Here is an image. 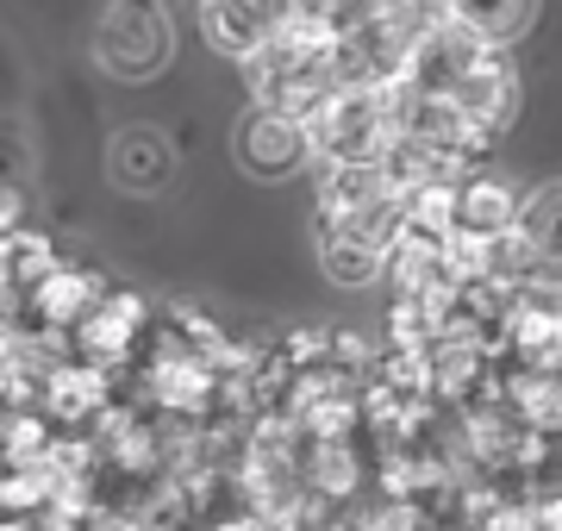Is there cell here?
Instances as JSON below:
<instances>
[{
	"instance_id": "obj_5",
	"label": "cell",
	"mask_w": 562,
	"mask_h": 531,
	"mask_svg": "<svg viewBox=\"0 0 562 531\" xmlns=\"http://www.w3.org/2000/svg\"><path fill=\"white\" fill-rule=\"evenodd\" d=\"M406 225V194H382V201L357 206V213H319V269L338 287H369L375 275H387L394 245Z\"/></svg>"
},
{
	"instance_id": "obj_1",
	"label": "cell",
	"mask_w": 562,
	"mask_h": 531,
	"mask_svg": "<svg viewBox=\"0 0 562 531\" xmlns=\"http://www.w3.org/2000/svg\"><path fill=\"white\" fill-rule=\"evenodd\" d=\"M401 82L419 88V94L450 101L482 138H501L506 125H513V113H519V76H513L506 50L487 44V38H475V32L457 25V20L413 44Z\"/></svg>"
},
{
	"instance_id": "obj_9",
	"label": "cell",
	"mask_w": 562,
	"mask_h": 531,
	"mask_svg": "<svg viewBox=\"0 0 562 531\" xmlns=\"http://www.w3.org/2000/svg\"><path fill=\"white\" fill-rule=\"evenodd\" d=\"M106 176L132 201H157L162 188L176 182V144H169V132H157V125H120L113 150H106Z\"/></svg>"
},
{
	"instance_id": "obj_3",
	"label": "cell",
	"mask_w": 562,
	"mask_h": 531,
	"mask_svg": "<svg viewBox=\"0 0 562 531\" xmlns=\"http://www.w3.org/2000/svg\"><path fill=\"white\" fill-rule=\"evenodd\" d=\"M475 269H494L519 287H557L562 294V182H543L519 201L513 231L462 250Z\"/></svg>"
},
{
	"instance_id": "obj_15",
	"label": "cell",
	"mask_w": 562,
	"mask_h": 531,
	"mask_svg": "<svg viewBox=\"0 0 562 531\" xmlns=\"http://www.w3.org/2000/svg\"><path fill=\"white\" fill-rule=\"evenodd\" d=\"M506 344H513V357H519L525 369L557 375V369H562V307H525V301H519Z\"/></svg>"
},
{
	"instance_id": "obj_16",
	"label": "cell",
	"mask_w": 562,
	"mask_h": 531,
	"mask_svg": "<svg viewBox=\"0 0 562 531\" xmlns=\"http://www.w3.org/2000/svg\"><path fill=\"white\" fill-rule=\"evenodd\" d=\"M450 13H457V25H469L475 38L487 44H519L531 25H538V0H450Z\"/></svg>"
},
{
	"instance_id": "obj_7",
	"label": "cell",
	"mask_w": 562,
	"mask_h": 531,
	"mask_svg": "<svg viewBox=\"0 0 562 531\" xmlns=\"http://www.w3.org/2000/svg\"><path fill=\"white\" fill-rule=\"evenodd\" d=\"M232 157H238V169L257 176V182H288V176H301L319 150H313V125H306L301 113L257 106V113H244L238 132H232Z\"/></svg>"
},
{
	"instance_id": "obj_4",
	"label": "cell",
	"mask_w": 562,
	"mask_h": 531,
	"mask_svg": "<svg viewBox=\"0 0 562 531\" xmlns=\"http://www.w3.org/2000/svg\"><path fill=\"white\" fill-rule=\"evenodd\" d=\"M306 125H313L319 163H387V150L401 144V82L382 88L344 82Z\"/></svg>"
},
{
	"instance_id": "obj_11",
	"label": "cell",
	"mask_w": 562,
	"mask_h": 531,
	"mask_svg": "<svg viewBox=\"0 0 562 531\" xmlns=\"http://www.w3.org/2000/svg\"><path fill=\"white\" fill-rule=\"evenodd\" d=\"M519 201L525 194L506 182V176H462L457 182V245L475 250V245H487V238L513 231Z\"/></svg>"
},
{
	"instance_id": "obj_6",
	"label": "cell",
	"mask_w": 562,
	"mask_h": 531,
	"mask_svg": "<svg viewBox=\"0 0 562 531\" xmlns=\"http://www.w3.org/2000/svg\"><path fill=\"white\" fill-rule=\"evenodd\" d=\"M176 57V20L162 0H113L94 32V63L113 82H150Z\"/></svg>"
},
{
	"instance_id": "obj_13",
	"label": "cell",
	"mask_w": 562,
	"mask_h": 531,
	"mask_svg": "<svg viewBox=\"0 0 562 531\" xmlns=\"http://www.w3.org/2000/svg\"><path fill=\"white\" fill-rule=\"evenodd\" d=\"M88 363H125L144 338V301L138 294H101V307L76 326Z\"/></svg>"
},
{
	"instance_id": "obj_2",
	"label": "cell",
	"mask_w": 562,
	"mask_h": 531,
	"mask_svg": "<svg viewBox=\"0 0 562 531\" xmlns=\"http://www.w3.org/2000/svg\"><path fill=\"white\" fill-rule=\"evenodd\" d=\"M338 88L344 82H338V57H331V32H319V25H306V20H288L250 57V94H257V106H281V113L313 120Z\"/></svg>"
},
{
	"instance_id": "obj_20",
	"label": "cell",
	"mask_w": 562,
	"mask_h": 531,
	"mask_svg": "<svg viewBox=\"0 0 562 531\" xmlns=\"http://www.w3.org/2000/svg\"><path fill=\"white\" fill-rule=\"evenodd\" d=\"M7 388H13V369L0 363V407H7Z\"/></svg>"
},
{
	"instance_id": "obj_19",
	"label": "cell",
	"mask_w": 562,
	"mask_h": 531,
	"mask_svg": "<svg viewBox=\"0 0 562 531\" xmlns=\"http://www.w3.org/2000/svg\"><path fill=\"white\" fill-rule=\"evenodd\" d=\"M13 231H20V194L0 188V238H13Z\"/></svg>"
},
{
	"instance_id": "obj_17",
	"label": "cell",
	"mask_w": 562,
	"mask_h": 531,
	"mask_svg": "<svg viewBox=\"0 0 562 531\" xmlns=\"http://www.w3.org/2000/svg\"><path fill=\"white\" fill-rule=\"evenodd\" d=\"M375 7H382V0H294V20L319 25V32H344V25L369 20Z\"/></svg>"
},
{
	"instance_id": "obj_12",
	"label": "cell",
	"mask_w": 562,
	"mask_h": 531,
	"mask_svg": "<svg viewBox=\"0 0 562 531\" xmlns=\"http://www.w3.org/2000/svg\"><path fill=\"white\" fill-rule=\"evenodd\" d=\"M20 301H25V326L76 331L88 313L101 307V282H94V275H81V269H44Z\"/></svg>"
},
{
	"instance_id": "obj_18",
	"label": "cell",
	"mask_w": 562,
	"mask_h": 531,
	"mask_svg": "<svg viewBox=\"0 0 562 531\" xmlns=\"http://www.w3.org/2000/svg\"><path fill=\"white\" fill-rule=\"evenodd\" d=\"M387 13H394V25H401L413 44L431 38V32H443V25L457 20V13H450V0H387Z\"/></svg>"
},
{
	"instance_id": "obj_8",
	"label": "cell",
	"mask_w": 562,
	"mask_h": 531,
	"mask_svg": "<svg viewBox=\"0 0 562 531\" xmlns=\"http://www.w3.org/2000/svg\"><path fill=\"white\" fill-rule=\"evenodd\" d=\"M331 57H338V82H350V88H382V82H401V76H406L413 38L394 25V13H387V0H382L369 20L331 32Z\"/></svg>"
},
{
	"instance_id": "obj_14",
	"label": "cell",
	"mask_w": 562,
	"mask_h": 531,
	"mask_svg": "<svg viewBox=\"0 0 562 531\" xmlns=\"http://www.w3.org/2000/svg\"><path fill=\"white\" fill-rule=\"evenodd\" d=\"M38 407L44 419H57V426H81V419H94L106 407V375L101 363H63L44 375L38 388Z\"/></svg>"
},
{
	"instance_id": "obj_10",
	"label": "cell",
	"mask_w": 562,
	"mask_h": 531,
	"mask_svg": "<svg viewBox=\"0 0 562 531\" xmlns=\"http://www.w3.org/2000/svg\"><path fill=\"white\" fill-rule=\"evenodd\" d=\"M288 20H294V0H201V25L213 38V50H225L238 63L257 57Z\"/></svg>"
}]
</instances>
